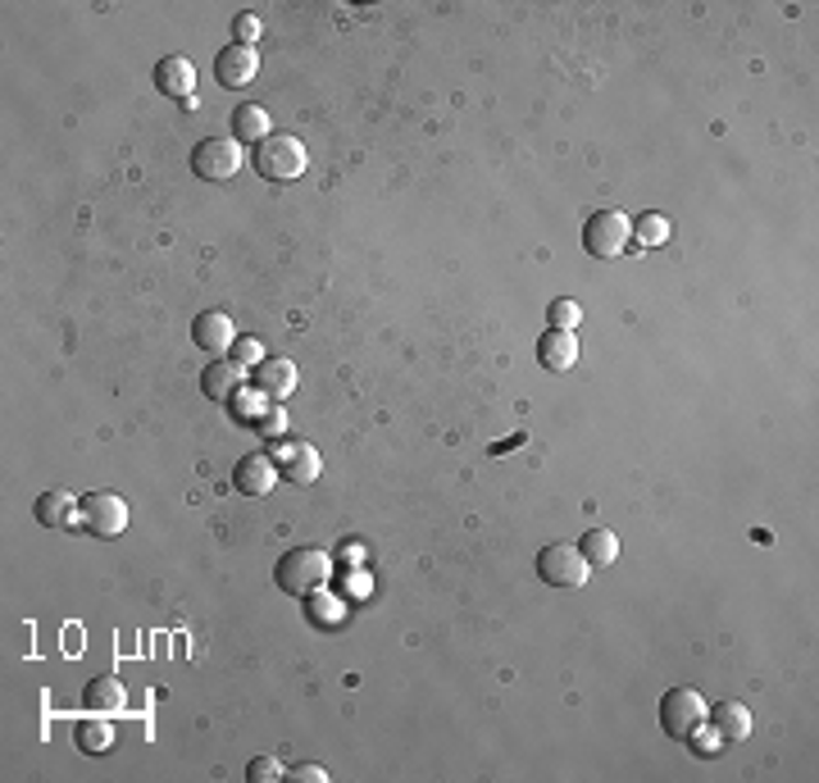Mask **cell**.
I'll return each instance as SVG.
<instances>
[{"instance_id":"cell-2","label":"cell","mask_w":819,"mask_h":783,"mask_svg":"<svg viewBox=\"0 0 819 783\" xmlns=\"http://www.w3.org/2000/svg\"><path fill=\"white\" fill-rule=\"evenodd\" d=\"M310 164L306 146H300V137L292 133H269L260 146H255V173L269 178V183H292V178H300Z\"/></svg>"},{"instance_id":"cell-18","label":"cell","mask_w":819,"mask_h":783,"mask_svg":"<svg viewBox=\"0 0 819 783\" xmlns=\"http://www.w3.org/2000/svg\"><path fill=\"white\" fill-rule=\"evenodd\" d=\"M73 742L82 747V757H105L114 747V725L101 719V711H91V719H78L73 725Z\"/></svg>"},{"instance_id":"cell-1","label":"cell","mask_w":819,"mask_h":783,"mask_svg":"<svg viewBox=\"0 0 819 783\" xmlns=\"http://www.w3.org/2000/svg\"><path fill=\"white\" fill-rule=\"evenodd\" d=\"M273 579L287 597H315L332 583V556L323 547H292L273 565Z\"/></svg>"},{"instance_id":"cell-24","label":"cell","mask_w":819,"mask_h":783,"mask_svg":"<svg viewBox=\"0 0 819 783\" xmlns=\"http://www.w3.org/2000/svg\"><path fill=\"white\" fill-rule=\"evenodd\" d=\"M283 774H287V770L273 761V757H255V761L247 765V779H251V783H278Z\"/></svg>"},{"instance_id":"cell-16","label":"cell","mask_w":819,"mask_h":783,"mask_svg":"<svg viewBox=\"0 0 819 783\" xmlns=\"http://www.w3.org/2000/svg\"><path fill=\"white\" fill-rule=\"evenodd\" d=\"M78 506H82V497L65 492V488H50V492L37 497L33 515H37V524H46V529H69V524H78Z\"/></svg>"},{"instance_id":"cell-12","label":"cell","mask_w":819,"mask_h":783,"mask_svg":"<svg viewBox=\"0 0 819 783\" xmlns=\"http://www.w3.org/2000/svg\"><path fill=\"white\" fill-rule=\"evenodd\" d=\"M255 387L264 392L269 401H287L292 392H296V365L287 355H269L255 365Z\"/></svg>"},{"instance_id":"cell-20","label":"cell","mask_w":819,"mask_h":783,"mask_svg":"<svg viewBox=\"0 0 819 783\" xmlns=\"http://www.w3.org/2000/svg\"><path fill=\"white\" fill-rule=\"evenodd\" d=\"M269 133H273V124H269V114H264L260 105H237V110H232V141L260 146Z\"/></svg>"},{"instance_id":"cell-25","label":"cell","mask_w":819,"mask_h":783,"mask_svg":"<svg viewBox=\"0 0 819 783\" xmlns=\"http://www.w3.org/2000/svg\"><path fill=\"white\" fill-rule=\"evenodd\" d=\"M232 360H237L241 370H255L260 360H264V347H260L255 338H237V342H232Z\"/></svg>"},{"instance_id":"cell-27","label":"cell","mask_w":819,"mask_h":783,"mask_svg":"<svg viewBox=\"0 0 819 783\" xmlns=\"http://www.w3.org/2000/svg\"><path fill=\"white\" fill-rule=\"evenodd\" d=\"M232 33H237V46H251L260 33H264V23L255 19V14H237V23H232Z\"/></svg>"},{"instance_id":"cell-8","label":"cell","mask_w":819,"mask_h":783,"mask_svg":"<svg viewBox=\"0 0 819 783\" xmlns=\"http://www.w3.org/2000/svg\"><path fill=\"white\" fill-rule=\"evenodd\" d=\"M278 484V461L264 456V451H251V456H241L237 469H232V488L241 497H269V488Z\"/></svg>"},{"instance_id":"cell-19","label":"cell","mask_w":819,"mask_h":783,"mask_svg":"<svg viewBox=\"0 0 819 783\" xmlns=\"http://www.w3.org/2000/svg\"><path fill=\"white\" fill-rule=\"evenodd\" d=\"M82 702H87V711H101V715H114V711H124V702H128V692H124V683H118L114 674H101V679H91V683H87V692H82Z\"/></svg>"},{"instance_id":"cell-29","label":"cell","mask_w":819,"mask_h":783,"mask_svg":"<svg viewBox=\"0 0 819 783\" xmlns=\"http://www.w3.org/2000/svg\"><path fill=\"white\" fill-rule=\"evenodd\" d=\"M315 611H319V620H323V624H328V620H342V601L319 597V601H315Z\"/></svg>"},{"instance_id":"cell-13","label":"cell","mask_w":819,"mask_h":783,"mask_svg":"<svg viewBox=\"0 0 819 783\" xmlns=\"http://www.w3.org/2000/svg\"><path fill=\"white\" fill-rule=\"evenodd\" d=\"M255 69H260V55H255V46H224L219 50V59H215V78L224 82V87H247L251 78H255Z\"/></svg>"},{"instance_id":"cell-23","label":"cell","mask_w":819,"mask_h":783,"mask_svg":"<svg viewBox=\"0 0 819 783\" xmlns=\"http://www.w3.org/2000/svg\"><path fill=\"white\" fill-rule=\"evenodd\" d=\"M546 319H551V328H565V333H573V328H579V319H583V310H579V300L560 296V300H551Z\"/></svg>"},{"instance_id":"cell-17","label":"cell","mask_w":819,"mask_h":783,"mask_svg":"<svg viewBox=\"0 0 819 783\" xmlns=\"http://www.w3.org/2000/svg\"><path fill=\"white\" fill-rule=\"evenodd\" d=\"M706 725L715 729L719 742H742L751 734V711L742 702H719V706H710Z\"/></svg>"},{"instance_id":"cell-26","label":"cell","mask_w":819,"mask_h":783,"mask_svg":"<svg viewBox=\"0 0 819 783\" xmlns=\"http://www.w3.org/2000/svg\"><path fill=\"white\" fill-rule=\"evenodd\" d=\"M255 429H260L264 438H283V429H287V410H283V406H269V410L255 419Z\"/></svg>"},{"instance_id":"cell-5","label":"cell","mask_w":819,"mask_h":783,"mask_svg":"<svg viewBox=\"0 0 819 783\" xmlns=\"http://www.w3.org/2000/svg\"><path fill=\"white\" fill-rule=\"evenodd\" d=\"M592 575V565L583 560L579 547H569V542H551V547L537 552V579L551 583V588H583Z\"/></svg>"},{"instance_id":"cell-11","label":"cell","mask_w":819,"mask_h":783,"mask_svg":"<svg viewBox=\"0 0 819 783\" xmlns=\"http://www.w3.org/2000/svg\"><path fill=\"white\" fill-rule=\"evenodd\" d=\"M319 451L310 446V442H287L283 446V456H278V474L287 478V484H296V488H310L315 478H319Z\"/></svg>"},{"instance_id":"cell-10","label":"cell","mask_w":819,"mask_h":783,"mask_svg":"<svg viewBox=\"0 0 819 783\" xmlns=\"http://www.w3.org/2000/svg\"><path fill=\"white\" fill-rule=\"evenodd\" d=\"M241 383H247V370H241L237 360H228V355L209 360L205 374H201V392H205L209 401H232L237 392H241Z\"/></svg>"},{"instance_id":"cell-9","label":"cell","mask_w":819,"mask_h":783,"mask_svg":"<svg viewBox=\"0 0 819 783\" xmlns=\"http://www.w3.org/2000/svg\"><path fill=\"white\" fill-rule=\"evenodd\" d=\"M156 87L173 101H192L196 97V65L187 55H164L156 65Z\"/></svg>"},{"instance_id":"cell-15","label":"cell","mask_w":819,"mask_h":783,"mask_svg":"<svg viewBox=\"0 0 819 783\" xmlns=\"http://www.w3.org/2000/svg\"><path fill=\"white\" fill-rule=\"evenodd\" d=\"M537 360H542V370H551V374L573 370V360H579V338L565 333V328H546V333L537 338Z\"/></svg>"},{"instance_id":"cell-3","label":"cell","mask_w":819,"mask_h":783,"mask_svg":"<svg viewBox=\"0 0 819 783\" xmlns=\"http://www.w3.org/2000/svg\"><path fill=\"white\" fill-rule=\"evenodd\" d=\"M706 715H710V706H706V697L696 688H670L660 697V725H664V734H670V738L702 734L706 729Z\"/></svg>"},{"instance_id":"cell-4","label":"cell","mask_w":819,"mask_h":783,"mask_svg":"<svg viewBox=\"0 0 819 783\" xmlns=\"http://www.w3.org/2000/svg\"><path fill=\"white\" fill-rule=\"evenodd\" d=\"M633 247V224L624 209H596V215L583 224V251L596 260H615Z\"/></svg>"},{"instance_id":"cell-14","label":"cell","mask_w":819,"mask_h":783,"mask_svg":"<svg viewBox=\"0 0 819 783\" xmlns=\"http://www.w3.org/2000/svg\"><path fill=\"white\" fill-rule=\"evenodd\" d=\"M192 342H196L201 351H209V355L232 351V342H237L232 319H228L224 310H205V315H196V324H192Z\"/></svg>"},{"instance_id":"cell-28","label":"cell","mask_w":819,"mask_h":783,"mask_svg":"<svg viewBox=\"0 0 819 783\" xmlns=\"http://www.w3.org/2000/svg\"><path fill=\"white\" fill-rule=\"evenodd\" d=\"M292 779H296V783H323V779H328V770H323V765H296V770H292Z\"/></svg>"},{"instance_id":"cell-7","label":"cell","mask_w":819,"mask_h":783,"mask_svg":"<svg viewBox=\"0 0 819 783\" xmlns=\"http://www.w3.org/2000/svg\"><path fill=\"white\" fill-rule=\"evenodd\" d=\"M237 169H241V141L232 137H205L192 150V173L205 178V183H228Z\"/></svg>"},{"instance_id":"cell-6","label":"cell","mask_w":819,"mask_h":783,"mask_svg":"<svg viewBox=\"0 0 819 783\" xmlns=\"http://www.w3.org/2000/svg\"><path fill=\"white\" fill-rule=\"evenodd\" d=\"M78 524L91 537H118L128 529V501L118 492H87L78 506Z\"/></svg>"},{"instance_id":"cell-21","label":"cell","mask_w":819,"mask_h":783,"mask_svg":"<svg viewBox=\"0 0 819 783\" xmlns=\"http://www.w3.org/2000/svg\"><path fill=\"white\" fill-rule=\"evenodd\" d=\"M579 552H583V560L592 569H605V565H615V556H619V537L611 529H588L583 542H579Z\"/></svg>"},{"instance_id":"cell-22","label":"cell","mask_w":819,"mask_h":783,"mask_svg":"<svg viewBox=\"0 0 819 783\" xmlns=\"http://www.w3.org/2000/svg\"><path fill=\"white\" fill-rule=\"evenodd\" d=\"M664 237H670V219H660V215H642L633 224V242L637 247H660Z\"/></svg>"}]
</instances>
